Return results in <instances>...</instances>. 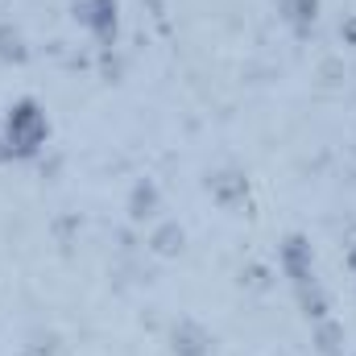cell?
Returning a JSON list of instances; mask_svg holds the SVG:
<instances>
[{
    "instance_id": "3",
    "label": "cell",
    "mask_w": 356,
    "mask_h": 356,
    "mask_svg": "<svg viewBox=\"0 0 356 356\" xmlns=\"http://www.w3.org/2000/svg\"><path fill=\"white\" fill-rule=\"evenodd\" d=\"M315 0H286V13H290V21H298V25H307V21H315Z\"/></svg>"
},
{
    "instance_id": "1",
    "label": "cell",
    "mask_w": 356,
    "mask_h": 356,
    "mask_svg": "<svg viewBox=\"0 0 356 356\" xmlns=\"http://www.w3.org/2000/svg\"><path fill=\"white\" fill-rule=\"evenodd\" d=\"M46 137H50L46 112H42L33 99H17V104L8 108V116H4V145H8V154L29 158V154H38V149L46 145Z\"/></svg>"
},
{
    "instance_id": "2",
    "label": "cell",
    "mask_w": 356,
    "mask_h": 356,
    "mask_svg": "<svg viewBox=\"0 0 356 356\" xmlns=\"http://www.w3.org/2000/svg\"><path fill=\"white\" fill-rule=\"evenodd\" d=\"M75 17L88 25L95 38H116V0H79L75 4Z\"/></svg>"
},
{
    "instance_id": "4",
    "label": "cell",
    "mask_w": 356,
    "mask_h": 356,
    "mask_svg": "<svg viewBox=\"0 0 356 356\" xmlns=\"http://www.w3.org/2000/svg\"><path fill=\"white\" fill-rule=\"evenodd\" d=\"M348 266H353V269H356V245H353V253H348Z\"/></svg>"
}]
</instances>
